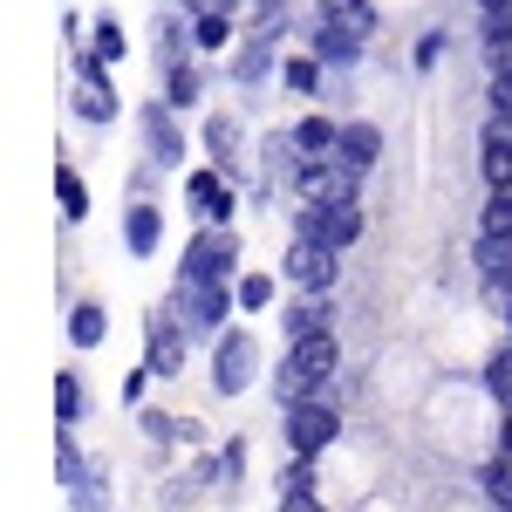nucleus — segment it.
<instances>
[{"mask_svg": "<svg viewBox=\"0 0 512 512\" xmlns=\"http://www.w3.org/2000/svg\"><path fill=\"white\" fill-rule=\"evenodd\" d=\"M315 14H335V21H349L355 35H383V14H376V0H315Z\"/></svg>", "mask_w": 512, "mask_h": 512, "instance_id": "nucleus-33", "label": "nucleus"}, {"mask_svg": "<svg viewBox=\"0 0 512 512\" xmlns=\"http://www.w3.org/2000/svg\"><path fill=\"white\" fill-rule=\"evenodd\" d=\"M478 390H485L492 410H512V335L499 342V349H485V362H478Z\"/></svg>", "mask_w": 512, "mask_h": 512, "instance_id": "nucleus-26", "label": "nucleus"}, {"mask_svg": "<svg viewBox=\"0 0 512 512\" xmlns=\"http://www.w3.org/2000/svg\"><path fill=\"white\" fill-rule=\"evenodd\" d=\"M478 499H485V512H512V410H499L492 451L478 458Z\"/></svg>", "mask_w": 512, "mask_h": 512, "instance_id": "nucleus-14", "label": "nucleus"}, {"mask_svg": "<svg viewBox=\"0 0 512 512\" xmlns=\"http://www.w3.org/2000/svg\"><path fill=\"white\" fill-rule=\"evenodd\" d=\"M383 144H390V137H383V123L342 117V151H335V158H349L355 171H376V164H383Z\"/></svg>", "mask_w": 512, "mask_h": 512, "instance_id": "nucleus-23", "label": "nucleus"}, {"mask_svg": "<svg viewBox=\"0 0 512 512\" xmlns=\"http://www.w3.org/2000/svg\"><path fill=\"white\" fill-rule=\"evenodd\" d=\"M335 328V294H301L280 308V342H301V335H328Z\"/></svg>", "mask_w": 512, "mask_h": 512, "instance_id": "nucleus-18", "label": "nucleus"}, {"mask_svg": "<svg viewBox=\"0 0 512 512\" xmlns=\"http://www.w3.org/2000/svg\"><path fill=\"white\" fill-rule=\"evenodd\" d=\"M55 205H62V219H69V226H82V219H89V185H82V171L55 164Z\"/></svg>", "mask_w": 512, "mask_h": 512, "instance_id": "nucleus-34", "label": "nucleus"}, {"mask_svg": "<svg viewBox=\"0 0 512 512\" xmlns=\"http://www.w3.org/2000/svg\"><path fill=\"white\" fill-rule=\"evenodd\" d=\"M287 144H294V158H301V164H328L335 151H342V117L308 110V117L287 123Z\"/></svg>", "mask_w": 512, "mask_h": 512, "instance_id": "nucleus-17", "label": "nucleus"}, {"mask_svg": "<svg viewBox=\"0 0 512 512\" xmlns=\"http://www.w3.org/2000/svg\"><path fill=\"white\" fill-rule=\"evenodd\" d=\"M198 151H205V164H219L226 178L246 185V158H253V144H246V123H239L233 110H205V123H198Z\"/></svg>", "mask_w": 512, "mask_h": 512, "instance_id": "nucleus-13", "label": "nucleus"}, {"mask_svg": "<svg viewBox=\"0 0 512 512\" xmlns=\"http://www.w3.org/2000/svg\"><path fill=\"white\" fill-rule=\"evenodd\" d=\"M103 335H110V315H103V301H69V349H103Z\"/></svg>", "mask_w": 512, "mask_h": 512, "instance_id": "nucleus-27", "label": "nucleus"}, {"mask_svg": "<svg viewBox=\"0 0 512 512\" xmlns=\"http://www.w3.org/2000/svg\"><path fill=\"white\" fill-rule=\"evenodd\" d=\"M55 417H62V431H76L82 417H89V383H82V369H62V376H55Z\"/></svg>", "mask_w": 512, "mask_h": 512, "instance_id": "nucleus-32", "label": "nucleus"}, {"mask_svg": "<svg viewBox=\"0 0 512 512\" xmlns=\"http://www.w3.org/2000/svg\"><path fill=\"white\" fill-rule=\"evenodd\" d=\"M171 308H178V321L192 328V342H219L226 328H233L239 315V294L233 287H185V280H171V294H164Z\"/></svg>", "mask_w": 512, "mask_h": 512, "instance_id": "nucleus-8", "label": "nucleus"}, {"mask_svg": "<svg viewBox=\"0 0 512 512\" xmlns=\"http://www.w3.org/2000/svg\"><path fill=\"white\" fill-rule=\"evenodd\" d=\"M478 62L485 76H512V14H478Z\"/></svg>", "mask_w": 512, "mask_h": 512, "instance_id": "nucleus-24", "label": "nucleus"}, {"mask_svg": "<svg viewBox=\"0 0 512 512\" xmlns=\"http://www.w3.org/2000/svg\"><path fill=\"white\" fill-rule=\"evenodd\" d=\"M478 233H512V185H485V205H478Z\"/></svg>", "mask_w": 512, "mask_h": 512, "instance_id": "nucleus-35", "label": "nucleus"}, {"mask_svg": "<svg viewBox=\"0 0 512 512\" xmlns=\"http://www.w3.org/2000/svg\"><path fill=\"white\" fill-rule=\"evenodd\" d=\"M233 294H239V315H274L280 274H267V267H246V274L233 280Z\"/></svg>", "mask_w": 512, "mask_h": 512, "instance_id": "nucleus-28", "label": "nucleus"}, {"mask_svg": "<svg viewBox=\"0 0 512 512\" xmlns=\"http://www.w3.org/2000/svg\"><path fill=\"white\" fill-rule=\"evenodd\" d=\"M472 274L478 280H506L512 274V233H478L472 239Z\"/></svg>", "mask_w": 512, "mask_h": 512, "instance_id": "nucleus-30", "label": "nucleus"}, {"mask_svg": "<svg viewBox=\"0 0 512 512\" xmlns=\"http://www.w3.org/2000/svg\"><path fill=\"white\" fill-rule=\"evenodd\" d=\"M239 226H192V239H185V253H178V274L185 287H233L246 267H239Z\"/></svg>", "mask_w": 512, "mask_h": 512, "instance_id": "nucleus-2", "label": "nucleus"}, {"mask_svg": "<svg viewBox=\"0 0 512 512\" xmlns=\"http://www.w3.org/2000/svg\"><path fill=\"white\" fill-rule=\"evenodd\" d=\"M178 185H185V212H192V226H233L239 219V198H246V185L239 178H226L219 164H192V171H178Z\"/></svg>", "mask_w": 512, "mask_h": 512, "instance_id": "nucleus-6", "label": "nucleus"}, {"mask_svg": "<svg viewBox=\"0 0 512 512\" xmlns=\"http://www.w3.org/2000/svg\"><path fill=\"white\" fill-rule=\"evenodd\" d=\"M321 239L349 253L355 239H362V198H342V205H321Z\"/></svg>", "mask_w": 512, "mask_h": 512, "instance_id": "nucleus-29", "label": "nucleus"}, {"mask_svg": "<svg viewBox=\"0 0 512 512\" xmlns=\"http://www.w3.org/2000/svg\"><path fill=\"white\" fill-rule=\"evenodd\" d=\"M260 383V342L253 328H226L212 342V396H246Z\"/></svg>", "mask_w": 512, "mask_h": 512, "instance_id": "nucleus-11", "label": "nucleus"}, {"mask_svg": "<svg viewBox=\"0 0 512 512\" xmlns=\"http://www.w3.org/2000/svg\"><path fill=\"white\" fill-rule=\"evenodd\" d=\"M69 69H76V82H69V117L89 123V130H110L123 117V89L110 82V62H96L89 48H69Z\"/></svg>", "mask_w": 512, "mask_h": 512, "instance_id": "nucleus-4", "label": "nucleus"}, {"mask_svg": "<svg viewBox=\"0 0 512 512\" xmlns=\"http://www.w3.org/2000/svg\"><path fill=\"white\" fill-rule=\"evenodd\" d=\"M137 431L151 437L158 451H178V444H205L198 417H178V410H164V403H144V410H137Z\"/></svg>", "mask_w": 512, "mask_h": 512, "instance_id": "nucleus-21", "label": "nucleus"}, {"mask_svg": "<svg viewBox=\"0 0 512 512\" xmlns=\"http://www.w3.org/2000/svg\"><path fill=\"white\" fill-rule=\"evenodd\" d=\"M55 472H62V492H69V512H110V478L82 458V444L62 431L55 444Z\"/></svg>", "mask_w": 512, "mask_h": 512, "instance_id": "nucleus-12", "label": "nucleus"}, {"mask_svg": "<svg viewBox=\"0 0 512 512\" xmlns=\"http://www.w3.org/2000/svg\"><path fill=\"white\" fill-rule=\"evenodd\" d=\"M82 48H89L96 62H110V69H117L123 55H130V35H123V21H117V14H96V21H89V41H82Z\"/></svg>", "mask_w": 512, "mask_h": 512, "instance_id": "nucleus-31", "label": "nucleus"}, {"mask_svg": "<svg viewBox=\"0 0 512 512\" xmlns=\"http://www.w3.org/2000/svg\"><path fill=\"white\" fill-rule=\"evenodd\" d=\"M478 14H512V0H472Z\"/></svg>", "mask_w": 512, "mask_h": 512, "instance_id": "nucleus-39", "label": "nucleus"}, {"mask_svg": "<svg viewBox=\"0 0 512 512\" xmlns=\"http://www.w3.org/2000/svg\"><path fill=\"white\" fill-rule=\"evenodd\" d=\"M117 246L130 253V260H158L164 246V205L158 198H123V219H117Z\"/></svg>", "mask_w": 512, "mask_h": 512, "instance_id": "nucleus-15", "label": "nucleus"}, {"mask_svg": "<svg viewBox=\"0 0 512 512\" xmlns=\"http://www.w3.org/2000/svg\"><path fill=\"white\" fill-rule=\"evenodd\" d=\"M499 321H506V335H512V301H506V308H499Z\"/></svg>", "mask_w": 512, "mask_h": 512, "instance_id": "nucleus-40", "label": "nucleus"}, {"mask_svg": "<svg viewBox=\"0 0 512 512\" xmlns=\"http://www.w3.org/2000/svg\"><path fill=\"white\" fill-rule=\"evenodd\" d=\"M328 376H342V335L328 328V335H301V342H287L280 362L267 369V383H274V403H294V396H315Z\"/></svg>", "mask_w": 512, "mask_h": 512, "instance_id": "nucleus-1", "label": "nucleus"}, {"mask_svg": "<svg viewBox=\"0 0 512 512\" xmlns=\"http://www.w3.org/2000/svg\"><path fill=\"white\" fill-rule=\"evenodd\" d=\"M444 48H451V35H444V28H424L417 48H410V69H424V76H431L437 62H444Z\"/></svg>", "mask_w": 512, "mask_h": 512, "instance_id": "nucleus-37", "label": "nucleus"}, {"mask_svg": "<svg viewBox=\"0 0 512 512\" xmlns=\"http://www.w3.org/2000/svg\"><path fill=\"white\" fill-rule=\"evenodd\" d=\"M280 280L301 294H335L342 287V246H328L321 233H294L280 253Z\"/></svg>", "mask_w": 512, "mask_h": 512, "instance_id": "nucleus-7", "label": "nucleus"}, {"mask_svg": "<svg viewBox=\"0 0 512 512\" xmlns=\"http://www.w3.org/2000/svg\"><path fill=\"white\" fill-rule=\"evenodd\" d=\"M246 35V14H233V7H212V14H192V41L198 55H233V41Z\"/></svg>", "mask_w": 512, "mask_h": 512, "instance_id": "nucleus-22", "label": "nucleus"}, {"mask_svg": "<svg viewBox=\"0 0 512 512\" xmlns=\"http://www.w3.org/2000/svg\"><path fill=\"white\" fill-rule=\"evenodd\" d=\"M144 362L158 369V383H178V376H185V362H192V328L178 321L171 301L144 308Z\"/></svg>", "mask_w": 512, "mask_h": 512, "instance_id": "nucleus-9", "label": "nucleus"}, {"mask_svg": "<svg viewBox=\"0 0 512 512\" xmlns=\"http://www.w3.org/2000/svg\"><path fill=\"white\" fill-rule=\"evenodd\" d=\"M280 444L301 451V458H328V451L342 444V403H328V396H294V403H280Z\"/></svg>", "mask_w": 512, "mask_h": 512, "instance_id": "nucleus-3", "label": "nucleus"}, {"mask_svg": "<svg viewBox=\"0 0 512 512\" xmlns=\"http://www.w3.org/2000/svg\"><path fill=\"white\" fill-rule=\"evenodd\" d=\"M478 178L485 185H512V117H485V130H478Z\"/></svg>", "mask_w": 512, "mask_h": 512, "instance_id": "nucleus-20", "label": "nucleus"}, {"mask_svg": "<svg viewBox=\"0 0 512 512\" xmlns=\"http://www.w3.org/2000/svg\"><path fill=\"white\" fill-rule=\"evenodd\" d=\"M328 62H321L315 48H294V55H280V89L294 96V103H315V96H328Z\"/></svg>", "mask_w": 512, "mask_h": 512, "instance_id": "nucleus-19", "label": "nucleus"}, {"mask_svg": "<svg viewBox=\"0 0 512 512\" xmlns=\"http://www.w3.org/2000/svg\"><path fill=\"white\" fill-rule=\"evenodd\" d=\"M280 55H287V41H280V35L246 28V35L233 41V55H226V76H233V89H246V96H267V89H280Z\"/></svg>", "mask_w": 512, "mask_h": 512, "instance_id": "nucleus-10", "label": "nucleus"}, {"mask_svg": "<svg viewBox=\"0 0 512 512\" xmlns=\"http://www.w3.org/2000/svg\"><path fill=\"white\" fill-rule=\"evenodd\" d=\"M219 465H226V492H239L246 485V465H253V444L246 437H226L219 444Z\"/></svg>", "mask_w": 512, "mask_h": 512, "instance_id": "nucleus-36", "label": "nucleus"}, {"mask_svg": "<svg viewBox=\"0 0 512 512\" xmlns=\"http://www.w3.org/2000/svg\"><path fill=\"white\" fill-rule=\"evenodd\" d=\"M485 117H512V76H485Z\"/></svg>", "mask_w": 512, "mask_h": 512, "instance_id": "nucleus-38", "label": "nucleus"}, {"mask_svg": "<svg viewBox=\"0 0 512 512\" xmlns=\"http://www.w3.org/2000/svg\"><path fill=\"white\" fill-rule=\"evenodd\" d=\"M137 144H144V158L151 164H164V171H192V137H185V110H171L164 96H144L137 103Z\"/></svg>", "mask_w": 512, "mask_h": 512, "instance_id": "nucleus-5", "label": "nucleus"}, {"mask_svg": "<svg viewBox=\"0 0 512 512\" xmlns=\"http://www.w3.org/2000/svg\"><path fill=\"white\" fill-rule=\"evenodd\" d=\"M110 512H117V506H110Z\"/></svg>", "mask_w": 512, "mask_h": 512, "instance_id": "nucleus-41", "label": "nucleus"}, {"mask_svg": "<svg viewBox=\"0 0 512 512\" xmlns=\"http://www.w3.org/2000/svg\"><path fill=\"white\" fill-rule=\"evenodd\" d=\"M308 48H315L335 76H349V69H362V55H369V35H355L349 21H335V14H315L308 21Z\"/></svg>", "mask_w": 512, "mask_h": 512, "instance_id": "nucleus-16", "label": "nucleus"}, {"mask_svg": "<svg viewBox=\"0 0 512 512\" xmlns=\"http://www.w3.org/2000/svg\"><path fill=\"white\" fill-rule=\"evenodd\" d=\"M158 96L171 103V110L192 117L198 103H205V69H198V62H171V69H158Z\"/></svg>", "mask_w": 512, "mask_h": 512, "instance_id": "nucleus-25", "label": "nucleus"}]
</instances>
